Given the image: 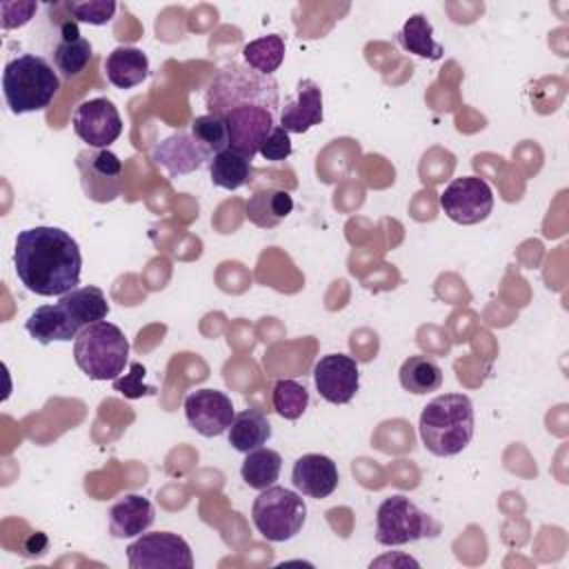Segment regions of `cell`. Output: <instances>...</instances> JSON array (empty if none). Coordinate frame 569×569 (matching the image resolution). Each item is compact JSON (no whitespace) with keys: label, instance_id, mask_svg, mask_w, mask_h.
Segmentation results:
<instances>
[{"label":"cell","instance_id":"cell-1","mask_svg":"<svg viewBox=\"0 0 569 569\" xmlns=\"http://www.w3.org/2000/svg\"><path fill=\"white\" fill-rule=\"evenodd\" d=\"M278 82L273 76H262L247 64L231 62L222 67L209 89V113L224 120L229 147L247 158L260 151L262 140L278 124Z\"/></svg>","mask_w":569,"mask_h":569},{"label":"cell","instance_id":"cell-2","mask_svg":"<svg viewBox=\"0 0 569 569\" xmlns=\"http://www.w3.org/2000/svg\"><path fill=\"white\" fill-rule=\"evenodd\" d=\"M13 269L31 293L60 298L78 287L82 253L64 229L44 224L31 227L16 236Z\"/></svg>","mask_w":569,"mask_h":569},{"label":"cell","instance_id":"cell-3","mask_svg":"<svg viewBox=\"0 0 569 569\" xmlns=\"http://www.w3.org/2000/svg\"><path fill=\"white\" fill-rule=\"evenodd\" d=\"M107 316L109 302L104 291L96 284H87L60 296L56 305H42L31 311L24 329L40 345L69 342L76 340L87 325L104 320Z\"/></svg>","mask_w":569,"mask_h":569},{"label":"cell","instance_id":"cell-4","mask_svg":"<svg viewBox=\"0 0 569 569\" xmlns=\"http://www.w3.org/2000/svg\"><path fill=\"white\" fill-rule=\"evenodd\" d=\"M420 440L429 453L449 458L473 438V402L465 393H442L429 400L418 420Z\"/></svg>","mask_w":569,"mask_h":569},{"label":"cell","instance_id":"cell-5","mask_svg":"<svg viewBox=\"0 0 569 569\" xmlns=\"http://www.w3.org/2000/svg\"><path fill=\"white\" fill-rule=\"evenodd\" d=\"M60 91L56 67L36 53L11 58L2 71V93L11 113L42 111Z\"/></svg>","mask_w":569,"mask_h":569},{"label":"cell","instance_id":"cell-6","mask_svg":"<svg viewBox=\"0 0 569 569\" xmlns=\"http://www.w3.org/2000/svg\"><path fill=\"white\" fill-rule=\"evenodd\" d=\"M73 360L89 380H116L129 360V340L118 325L98 320L73 340Z\"/></svg>","mask_w":569,"mask_h":569},{"label":"cell","instance_id":"cell-7","mask_svg":"<svg viewBox=\"0 0 569 569\" xmlns=\"http://www.w3.org/2000/svg\"><path fill=\"white\" fill-rule=\"evenodd\" d=\"M253 527L269 542H284L300 533L307 522V505L300 493L271 485L260 491L251 507Z\"/></svg>","mask_w":569,"mask_h":569},{"label":"cell","instance_id":"cell-8","mask_svg":"<svg viewBox=\"0 0 569 569\" xmlns=\"http://www.w3.org/2000/svg\"><path fill=\"white\" fill-rule=\"evenodd\" d=\"M438 533L440 522L402 493L385 498L376 511V542L382 547H400Z\"/></svg>","mask_w":569,"mask_h":569},{"label":"cell","instance_id":"cell-9","mask_svg":"<svg viewBox=\"0 0 569 569\" xmlns=\"http://www.w3.org/2000/svg\"><path fill=\"white\" fill-rule=\"evenodd\" d=\"M131 569H191L193 553L189 542L171 531L140 533L127 547Z\"/></svg>","mask_w":569,"mask_h":569},{"label":"cell","instance_id":"cell-10","mask_svg":"<svg viewBox=\"0 0 569 569\" xmlns=\"http://www.w3.org/2000/svg\"><path fill=\"white\" fill-rule=\"evenodd\" d=\"M445 216L458 224H478L489 218L493 209V191L487 180L478 176H462L451 180L440 193Z\"/></svg>","mask_w":569,"mask_h":569},{"label":"cell","instance_id":"cell-11","mask_svg":"<svg viewBox=\"0 0 569 569\" xmlns=\"http://www.w3.org/2000/svg\"><path fill=\"white\" fill-rule=\"evenodd\" d=\"M80 184L89 200L111 202L122 191V162L109 149H84L78 153Z\"/></svg>","mask_w":569,"mask_h":569},{"label":"cell","instance_id":"cell-12","mask_svg":"<svg viewBox=\"0 0 569 569\" xmlns=\"http://www.w3.org/2000/svg\"><path fill=\"white\" fill-rule=\"evenodd\" d=\"M71 124L89 149H107L122 133V118L107 98H91L73 109Z\"/></svg>","mask_w":569,"mask_h":569},{"label":"cell","instance_id":"cell-13","mask_svg":"<svg viewBox=\"0 0 569 569\" xmlns=\"http://www.w3.org/2000/svg\"><path fill=\"white\" fill-rule=\"evenodd\" d=\"M184 416L193 431L204 438L224 433L233 422L231 398L218 389H198L184 398Z\"/></svg>","mask_w":569,"mask_h":569},{"label":"cell","instance_id":"cell-14","mask_svg":"<svg viewBox=\"0 0 569 569\" xmlns=\"http://www.w3.org/2000/svg\"><path fill=\"white\" fill-rule=\"evenodd\" d=\"M313 382L318 393L331 405H347L360 387L358 362L345 353L322 356L313 365Z\"/></svg>","mask_w":569,"mask_h":569},{"label":"cell","instance_id":"cell-15","mask_svg":"<svg viewBox=\"0 0 569 569\" xmlns=\"http://www.w3.org/2000/svg\"><path fill=\"white\" fill-rule=\"evenodd\" d=\"M151 160L162 167L171 178H178L193 173L204 162H211V153L198 142L191 131H180L160 140L151 151Z\"/></svg>","mask_w":569,"mask_h":569},{"label":"cell","instance_id":"cell-16","mask_svg":"<svg viewBox=\"0 0 569 569\" xmlns=\"http://www.w3.org/2000/svg\"><path fill=\"white\" fill-rule=\"evenodd\" d=\"M291 482L293 487L309 498H329L338 482L340 473L336 462L325 453H305L293 462L291 469Z\"/></svg>","mask_w":569,"mask_h":569},{"label":"cell","instance_id":"cell-17","mask_svg":"<svg viewBox=\"0 0 569 569\" xmlns=\"http://www.w3.org/2000/svg\"><path fill=\"white\" fill-rule=\"evenodd\" d=\"M322 116V89L313 80L305 78L296 84L293 96L280 109L278 122L289 133H305L320 124Z\"/></svg>","mask_w":569,"mask_h":569},{"label":"cell","instance_id":"cell-18","mask_svg":"<svg viewBox=\"0 0 569 569\" xmlns=\"http://www.w3.org/2000/svg\"><path fill=\"white\" fill-rule=\"evenodd\" d=\"M93 56L91 42L80 33L73 18H64L58 29V40L51 49V60L62 78H76L84 71Z\"/></svg>","mask_w":569,"mask_h":569},{"label":"cell","instance_id":"cell-19","mask_svg":"<svg viewBox=\"0 0 569 569\" xmlns=\"http://www.w3.org/2000/svg\"><path fill=\"white\" fill-rule=\"evenodd\" d=\"M156 520V511L149 498L127 493L109 511V531L113 538H138Z\"/></svg>","mask_w":569,"mask_h":569},{"label":"cell","instance_id":"cell-20","mask_svg":"<svg viewBox=\"0 0 569 569\" xmlns=\"http://www.w3.org/2000/svg\"><path fill=\"white\" fill-rule=\"evenodd\" d=\"M104 73L116 89L138 87L149 76V58L138 47H116L104 58Z\"/></svg>","mask_w":569,"mask_h":569},{"label":"cell","instance_id":"cell-21","mask_svg":"<svg viewBox=\"0 0 569 569\" xmlns=\"http://www.w3.org/2000/svg\"><path fill=\"white\" fill-rule=\"evenodd\" d=\"M244 211L256 227L273 229L293 211V198L287 189H260L247 200Z\"/></svg>","mask_w":569,"mask_h":569},{"label":"cell","instance_id":"cell-22","mask_svg":"<svg viewBox=\"0 0 569 569\" xmlns=\"http://www.w3.org/2000/svg\"><path fill=\"white\" fill-rule=\"evenodd\" d=\"M227 431H229V445L242 453L260 449L271 438V425L260 409H244L236 413Z\"/></svg>","mask_w":569,"mask_h":569},{"label":"cell","instance_id":"cell-23","mask_svg":"<svg viewBox=\"0 0 569 569\" xmlns=\"http://www.w3.org/2000/svg\"><path fill=\"white\" fill-rule=\"evenodd\" d=\"M398 42L405 51L427 58V60H440L442 58V44L433 38V24L427 20L425 13H413L405 20L402 29L398 31Z\"/></svg>","mask_w":569,"mask_h":569},{"label":"cell","instance_id":"cell-24","mask_svg":"<svg viewBox=\"0 0 569 569\" xmlns=\"http://www.w3.org/2000/svg\"><path fill=\"white\" fill-rule=\"evenodd\" d=\"M400 385L413 396H425L442 387V369L429 356H409L398 371Z\"/></svg>","mask_w":569,"mask_h":569},{"label":"cell","instance_id":"cell-25","mask_svg":"<svg viewBox=\"0 0 569 569\" xmlns=\"http://www.w3.org/2000/svg\"><path fill=\"white\" fill-rule=\"evenodd\" d=\"M209 178L216 187L236 191L251 178V158L233 151L231 147L218 151L209 162Z\"/></svg>","mask_w":569,"mask_h":569},{"label":"cell","instance_id":"cell-26","mask_svg":"<svg viewBox=\"0 0 569 569\" xmlns=\"http://www.w3.org/2000/svg\"><path fill=\"white\" fill-rule=\"evenodd\" d=\"M284 53H287V47H284L282 36H278V33L256 38L242 47L244 64L262 76H273V71L280 69Z\"/></svg>","mask_w":569,"mask_h":569},{"label":"cell","instance_id":"cell-27","mask_svg":"<svg viewBox=\"0 0 569 569\" xmlns=\"http://www.w3.org/2000/svg\"><path fill=\"white\" fill-rule=\"evenodd\" d=\"M282 469V456L273 449H253L247 453L242 467H240V476L242 480L251 487V489H267L271 487Z\"/></svg>","mask_w":569,"mask_h":569},{"label":"cell","instance_id":"cell-28","mask_svg":"<svg viewBox=\"0 0 569 569\" xmlns=\"http://www.w3.org/2000/svg\"><path fill=\"white\" fill-rule=\"evenodd\" d=\"M273 409L284 420H298L309 407V391L296 380H278L271 391Z\"/></svg>","mask_w":569,"mask_h":569},{"label":"cell","instance_id":"cell-29","mask_svg":"<svg viewBox=\"0 0 569 569\" xmlns=\"http://www.w3.org/2000/svg\"><path fill=\"white\" fill-rule=\"evenodd\" d=\"M189 131L198 138V142L211 153V158L229 147V131L222 118L213 116V113H204L193 118Z\"/></svg>","mask_w":569,"mask_h":569},{"label":"cell","instance_id":"cell-30","mask_svg":"<svg viewBox=\"0 0 569 569\" xmlns=\"http://www.w3.org/2000/svg\"><path fill=\"white\" fill-rule=\"evenodd\" d=\"M60 7L76 22H87V24H93V27L107 24L116 13V2L113 0H80V2L71 0V2H64Z\"/></svg>","mask_w":569,"mask_h":569},{"label":"cell","instance_id":"cell-31","mask_svg":"<svg viewBox=\"0 0 569 569\" xmlns=\"http://www.w3.org/2000/svg\"><path fill=\"white\" fill-rule=\"evenodd\" d=\"M144 373L147 369L140 362H131L129 365V373L127 376H118L113 382V389L118 393H122L124 398H142V396H153L156 387L153 385H144Z\"/></svg>","mask_w":569,"mask_h":569},{"label":"cell","instance_id":"cell-32","mask_svg":"<svg viewBox=\"0 0 569 569\" xmlns=\"http://www.w3.org/2000/svg\"><path fill=\"white\" fill-rule=\"evenodd\" d=\"M291 138H289V131L280 124H276L269 136L262 140L260 144V156L267 160V162H282L291 156Z\"/></svg>","mask_w":569,"mask_h":569},{"label":"cell","instance_id":"cell-33","mask_svg":"<svg viewBox=\"0 0 569 569\" xmlns=\"http://www.w3.org/2000/svg\"><path fill=\"white\" fill-rule=\"evenodd\" d=\"M38 11V2L33 0H18V2H2L0 4V24L4 31L24 27L33 13Z\"/></svg>","mask_w":569,"mask_h":569},{"label":"cell","instance_id":"cell-34","mask_svg":"<svg viewBox=\"0 0 569 569\" xmlns=\"http://www.w3.org/2000/svg\"><path fill=\"white\" fill-rule=\"evenodd\" d=\"M47 545H49L47 536H44L42 531H36V533H31V536L27 538L22 553H24V556H40V553L47 551Z\"/></svg>","mask_w":569,"mask_h":569}]
</instances>
